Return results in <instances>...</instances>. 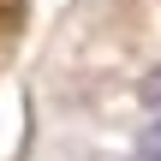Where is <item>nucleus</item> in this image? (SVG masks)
<instances>
[{
  "label": "nucleus",
  "mask_w": 161,
  "mask_h": 161,
  "mask_svg": "<svg viewBox=\"0 0 161 161\" xmlns=\"http://www.w3.org/2000/svg\"><path fill=\"white\" fill-rule=\"evenodd\" d=\"M131 161H161V114L137 131V143H131Z\"/></svg>",
  "instance_id": "f257e3e1"
},
{
  "label": "nucleus",
  "mask_w": 161,
  "mask_h": 161,
  "mask_svg": "<svg viewBox=\"0 0 161 161\" xmlns=\"http://www.w3.org/2000/svg\"><path fill=\"white\" fill-rule=\"evenodd\" d=\"M137 96H143V108H149V114H161V66L143 78V90H137Z\"/></svg>",
  "instance_id": "f03ea898"
}]
</instances>
